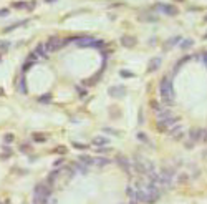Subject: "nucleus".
Listing matches in <instances>:
<instances>
[{"label": "nucleus", "instance_id": "nucleus-1", "mask_svg": "<svg viewBox=\"0 0 207 204\" xmlns=\"http://www.w3.org/2000/svg\"><path fill=\"white\" fill-rule=\"evenodd\" d=\"M159 91L162 96L164 106H172L174 105V90H172V80L171 76H164L159 83Z\"/></svg>", "mask_w": 207, "mask_h": 204}, {"label": "nucleus", "instance_id": "nucleus-2", "mask_svg": "<svg viewBox=\"0 0 207 204\" xmlns=\"http://www.w3.org/2000/svg\"><path fill=\"white\" fill-rule=\"evenodd\" d=\"M199 141H202V129H201V128L189 129V133H187V141H186V148H187V150H190V148H194V144H197Z\"/></svg>", "mask_w": 207, "mask_h": 204}, {"label": "nucleus", "instance_id": "nucleus-3", "mask_svg": "<svg viewBox=\"0 0 207 204\" xmlns=\"http://www.w3.org/2000/svg\"><path fill=\"white\" fill-rule=\"evenodd\" d=\"M174 176H176V169H172V168H164V169L159 173V184L171 187L172 183H174Z\"/></svg>", "mask_w": 207, "mask_h": 204}, {"label": "nucleus", "instance_id": "nucleus-4", "mask_svg": "<svg viewBox=\"0 0 207 204\" xmlns=\"http://www.w3.org/2000/svg\"><path fill=\"white\" fill-rule=\"evenodd\" d=\"M63 46V40L60 37H50L48 38V42L45 43V48H47V53H53V52H58L60 48Z\"/></svg>", "mask_w": 207, "mask_h": 204}, {"label": "nucleus", "instance_id": "nucleus-5", "mask_svg": "<svg viewBox=\"0 0 207 204\" xmlns=\"http://www.w3.org/2000/svg\"><path fill=\"white\" fill-rule=\"evenodd\" d=\"M114 161H116V164H118V166L121 168L124 173L131 174L133 164H131V161L128 159V156H124V154H116V156H114Z\"/></svg>", "mask_w": 207, "mask_h": 204}, {"label": "nucleus", "instance_id": "nucleus-6", "mask_svg": "<svg viewBox=\"0 0 207 204\" xmlns=\"http://www.w3.org/2000/svg\"><path fill=\"white\" fill-rule=\"evenodd\" d=\"M174 125H177V116H169V118H164V120H157V129L161 133L167 131L169 128H172Z\"/></svg>", "mask_w": 207, "mask_h": 204}, {"label": "nucleus", "instance_id": "nucleus-7", "mask_svg": "<svg viewBox=\"0 0 207 204\" xmlns=\"http://www.w3.org/2000/svg\"><path fill=\"white\" fill-rule=\"evenodd\" d=\"M35 196H42V197H50L51 196V186H48L47 181L45 183H38L33 189Z\"/></svg>", "mask_w": 207, "mask_h": 204}, {"label": "nucleus", "instance_id": "nucleus-8", "mask_svg": "<svg viewBox=\"0 0 207 204\" xmlns=\"http://www.w3.org/2000/svg\"><path fill=\"white\" fill-rule=\"evenodd\" d=\"M136 43H138V40H136V37H133V35H124V37H121V45L126 46V48H134Z\"/></svg>", "mask_w": 207, "mask_h": 204}, {"label": "nucleus", "instance_id": "nucleus-9", "mask_svg": "<svg viewBox=\"0 0 207 204\" xmlns=\"http://www.w3.org/2000/svg\"><path fill=\"white\" fill-rule=\"evenodd\" d=\"M157 9H161V12H164L166 15H177V10H176V7H172V5H166V4H157L156 5Z\"/></svg>", "mask_w": 207, "mask_h": 204}, {"label": "nucleus", "instance_id": "nucleus-10", "mask_svg": "<svg viewBox=\"0 0 207 204\" xmlns=\"http://www.w3.org/2000/svg\"><path fill=\"white\" fill-rule=\"evenodd\" d=\"M76 43L80 46H93L94 38L93 37H80V38H76Z\"/></svg>", "mask_w": 207, "mask_h": 204}, {"label": "nucleus", "instance_id": "nucleus-11", "mask_svg": "<svg viewBox=\"0 0 207 204\" xmlns=\"http://www.w3.org/2000/svg\"><path fill=\"white\" fill-rule=\"evenodd\" d=\"M110 95L114 96V98H123V96L126 95V90H124L123 86H114V88L110 90Z\"/></svg>", "mask_w": 207, "mask_h": 204}, {"label": "nucleus", "instance_id": "nucleus-12", "mask_svg": "<svg viewBox=\"0 0 207 204\" xmlns=\"http://www.w3.org/2000/svg\"><path fill=\"white\" fill-rule=\"evenodd\" d=\"M91 143H93L96 148H103V146H106L108 143H110V139L105 138V136H96V138H93V141H91Z\"/></svg>", "mask_w": 207, "mask_h": 204}, {"label": "nucleus", "instance_id": "nucleus-13", "mask_svg": "<svg viewBox=\"0 0 207 204\" xmlns=\"http://www.w3.org/2000/svg\"><path fill=\"white\" fill-rule=\"evenodd\" d=\"M190 46H194V40H190V38H184V40H181V43H179V48H181V50H189Z\"/></svg>", "mask_w": 207, "mask_h": 204}, {"label": "nucleus", "instance_id": "nucleus-14", "mask_svg": "<svg viewBox=\"0 0 207 204\" xmlns=\"http://www.w3.org/2000/svg\"><path fill=\"white\" fill-rule=\"evenodd\" d=\"M156 113H157V120H164V118L172 116V115H171V111L167 110V106H166V108H161L159 111H156Z\"/></svg>", "mask_w": 207, "mask_h": 204}, {"label": "nucleus", "instance_id": "nucleus-15", "mask_svg": "<svg viewBox=\"0 0 207 204\" xmlns=\"http://www.w3.org/2000/svg\"><path fill=\"white\" fill-rule=\"evenodd\" d=\"M80 163H83L85 166H91V164H94V159L91 158V156H86V154H81V156H80Z\"/></svg>", "mask_w": 207, "mask_h": 204}, {"label": "nucleus", "instance_id": "nucleus-16", "mask_svg": "<svg viewBox=\"0 0 207 204\" xmlns=\"http://www.w3.org/2000/svg\"><path fill=\"white\" fill-rule=\"evenodd\" d=\"M151 65H149L148 67V71H154V70H157V68H159V63H161V58H152L151 62Z\"/></svg>", "mask_w": 207, "mask_h": 204}, {"label": "nucleus", "instance_id": "nucleus-17", "mask_svg": "<svg viewBox=\"0 0 207 204\" xmlns=\"http://www.w3.org/2000/svg\"><path fill=\"white\" fill-rule=\"evenodd\" d=\"M110 163H111V161H110L108 158H96V159H94V164H96V166H100V168L108 166Z\"/></svg>", "mask_w": 207, "mask_h": 204}, {"label": "nucleus", "instance_id": "nucleus-18", "mask_svg": "<svg viewBox=\"0 0 207 204\" xmlns=\"http://www.w3.org/2000/svg\"><path fill=\"white\" fill-rule=\"evenodd\" d=\"M28 20H23V22H17V23H13V25H10V27H5L4 28V32L7 33V32H12V30H15V28H18V27H22V25H25Z\"/></svg>", "mask_w": 207, "mask_h": 204}, {"label": "nucleus", "instance_id": "nucleus-19", "mask_svg": "<svg viewBox=\"0 0 207 204\" xmlns=\"http://www.w3.org/2000/svg\"><path fill=\"white\" fill-rule=\"evenodd\" d=\"M35 53L38 55V57H47V48H45V45L43 43H40V45L37 46V50H35Z\"/></svg>", "mask_w": 207, "mask_h": 204}, {"label": "nucleus", "instance_id": "nucleus-20", "mask_svg": "<svg viewBox=\"0 0 207 204\" xmlns=\"http://www.w3.org/2000/svg\"><path fill=\"white\" fill-rule=\"evenodd\" d=\"M33 141L35 143H45L47 141V136H45V134H33Z\"/></svg>", "mask_w": 207, "mask_h": 204}, {"label": "nucleus", "instance_id": "nucleus-21", "mask_svg": "<svg viewBox=\"0 0 207 204\" xmlns=\"http://www.w3.org/2000/svg\"><path fill=\"white\" fill-rule=\"evenodd\" d=\"M126 194L129 196L131 199H136V189H134L133 186H128V187H126Z\"/></svg>", "mask_w": 207, "mask_h": 204}, {"label": "nucleus", "instance_id": "nucleus-22", "mask_svg": "<svg viewBox=\"0 0 207 204\" xmlns=\"http://www.w3.org/2000/svg\"><path fill=\"white\" fill-rule=\"evenodd\" d=\"M177 42H181V37H174L172 40H169V42L166 43V50H169L171 46H172L174 43H177Z\"/></svg>", "mask_w": 207, "mask_h": 204}, {"label": "nucleus", "instance_id": "nucleus-23", "mask_svg": "<svg viewBox=\"0 0 207 204\" xmlns=\"http://www.w3.org/2000/svg\"><path fill=\"white\" fill-rule=\"evenodd\" d=\"M38 101H40V103H48V101H51V95L50 93H47V95H43V96H40V98H38Z\"/></svg>", "mask_w": 207, "mask_h": 204}, {"label": "nucleus", "instance_id": "nucleus-24", "mask_svg": "<svg viewBox=\"0 0 207 204\" xmlns=\"http://www.w3.org/2000/svg\"><path fill=\"white\" fill-rule=\"evenodd\" d=\"M187 181H189V178H187V174H184V173L177 176V183H179V184H186Z\"/></svg>", "mask_w": 207, "mask_h": 204}, {"label": "nucleus", "instance_id": "nucleus-25", "mask_svg": "<svg viewBox=\"0 0 207 204\" xmlns=\"http://www.w3.org/2000/svg\"><path fill=\"white\" fill-rule=\"evenodd\" d=\"M12 7L13 9H28V4H25V2H15Z\"/></svg>", "mask_w": 207, "mask_h": 204}, {"label": "nucleus", "instance_id": "nucleus-26", "mask_svg": "<svg viewBox=\"0 0 207 204\" xmlns=\"http://www.w3.org/2000/svg\"><path fill=\"white\" fill-rule=\"evenodd\" d=\"M119 75H121L123 78H133V76H134V73H133V71H126V70H121V71H119Z\"/></svg>", "mask_w": 207, "mask_h": 204}, {"label": "nucleus", "instance_id": "nucleus-27", "mask_svg": "<svg viewBox=\"0 0 207 204\" xmlns=\"http://www.w3.org/2000/svg\"><path fill=\"white\" fill-rule=\"evenodd\" d=\"M20 91H22V93H27V83H25V76H22V80H20Z\"/></svg>", "mask_w": 207, "mask_h": 204}, {"label": "nucleus", "instance_id": "nucleus-28", "mask_svg": "<svg viewBox=\"0 0 207 204\" xmlns=\"http://www.w3.org/2000/svg\"><path fill=\"white\" fill-rule=\"evenodd\" d=\"M73 148H76V150H86L88 144H83V143H73Z\"/></svg>", "mask_w": 207, "mask_h": 204}, {"label": "nucleus", "instance_id": "nucleus-29", "mask_svg": "<svg viewBox=\"0 0 207 204\" xmlns=\"http://www.w3.org/2000/svg\"><path fill=\"white\" fill-rule=\"evenodd\" d=\"M138 139H139V141H144V143H149L148 136H146L144 133H138Z\"/></svg>", "mask_w": 207, "mask_h": 204}, {"label": "nucleus", "instance_id": "nucleus-30", "mask_svg": "<svg viewBox=\"0 0 207 204\" xmlns=\"http://www.w3.org/2000/svg\"><path fill=\"white\" fill-rule=\"evenodd\" d=\"M9 46H10L9 42H2V40H0V50H2V52H5L7 48H9Z\"/></svg>", "mask_w": 207, "mask_h": 204}, {"label": "nucleus", "instance_id": "nucleus-31", "mask_svg": "<svg viewBox=\"0 0 207 204\" xmlns=\"http://www.w3.org/2000/svg\"><path fill=\"white\" fill-rule=\"evenodd\" d=\"M151 108H152V110H156V111H159L161 106H159V103H157L156 100H152V101H151Z\"/></svg>", "mask_w": 207, "mask_h": 204}, {"label": "nucleus", "instance_id": "nucleus-32", "mask_svg": "<svg viewBox=\"0 0 207 204\" xmlns=\"http://www.w3.org/2000/svg\"><path fill=\"white\" fill-rule=\"evenodd\" d=\"M13 138H15V136H13L12 133H10V134H5V136H4V141H5V143H12Z\"/></svg>", "mask_w": 207, "mask_h": 204}, {"label": "nucleus", "instance_id": "nucleus-33", "mask_svg": "<svg viewBox=\"0 0 207 204\" xmlns=\"http://www.w3.org/2000/svg\"><path fill=\"white\" fill-rule=\"evenodd\" d=\"M30 150H32L30 144H20V151H23V153H28Z\"/></svg>", "mask_w": 207, "mask_h": 204}, {"label": "nucleus", "instance_id": "nucleus-34", "mask_svg": "<svg viewBox=\"0 0 207 204\" xmlns=\"http://www.w3.org/2000/svg\"><path fill=\"white\" fill-rule=\"evenodd\" d=\"M110 148H106V146H103V148H98V153H101V154H105V153H110Z\"/></svg>", "mask_w": 207, "mask_h": 204}, {"label": "nucleus", "instance_id": "nucleus-35", "mask_svg": "<svg viewBox=\"0 0 207 204\" xmlns=\"http://www.w3.org/2000/svg\"><path fill=\"white\" fill-rule=\"evenodd\" d=\"M202 141L207 144V129H202Z\"/></svg>", "mask_w": 207, "mask_h": 204}, {"label": "nucleus", "instance_id": "nucleus-36", "mask_svg": "<svg viewBox=\"0 0 207 204\" xmlns=\"http://www.w3.org/2000/svg\"><path fill=\"white\" fill-rule=\"evenodd\" d=\"M9 13V9H2L0 10V17H4V15H7Z\"/></svg>", "mask_w": 207, "mask_h": 204}, {"label": "nucleus", "instance_id": "nucleus-37", "mask_svg": "<svg viewBox=\"0 0 207 204\" xmlns=\"http://www.w3.org/2000/svg\"><path fill=\"white\" fill-rule=\"evenodd\" d=\"M63 161H65L63 158H58V159H56V161H55V166H60V164H61V163H63Z\"/></svg>", "mask_w": 207, "mask_h": 204}, {"label": "nucleus", "instance_id": "nucleus-38", "mask_svg": "<svg viewBox=\"0 0 207 204\" xmlns=\"http://www.w3.org/2000/svg\"><path fill=\"white\" fill-rule=\"evenodd\" d=\"M76 90H78V93H80V95H85V90H83V88H76Z\"/></svg>", "mask_w": 207, "mask_h": 204}, {"label": "nucleus", "instance_id": "nucleus-39", "mask_svg": "<svg viewBox=\"0 0 207 204\" xmlns=\"http://www.w3.org/2000/svg\"><path fill=\"white\" fill-rule=\"evenodd\" d=\"M202 58H204V65L207 67V53H204V57H202Z\"/></svg>", "mask_w": 207, "mask_h": 204}, {"label": "nucleus", "instance_id": "nucleus-40", "mask_svg": "<svg viewBox=\"0 0 207 204\" xmlns=\"http://www.w3.org/2000/svg\"><path fill=\"white\" fill-rule=\"evenodd\" d=\"M129 204H138V201H136V199H131V203H129Z\"/></svg>", "mask_w": 207, "mask_h": 204}, {"label": "nucleus", "instance_id": "nucleus-41", "mask_svg": "<svg viewBox=\"0 0 207 204\" xmlns=\"http://www.w3.org/2000/svg\"><path fill=\"white\" fill-rule=\"evenodd\" d=\"M204 40H207V32H206V35H204Z\"/></svg>", "mask_w": 207, "mask_h": 204}, {"label": "nucleus", "instance_id": "nucleus-42", "mask_svg": "<svg viewBox=\"0 0 207 204\" xmlns=\"http://www.w3.org/2000/svg\"><path fill=\"white\" fill-rule=\"evenodd\" d=\"M2 95H4V91H2V88H0V96H2Z\"/></svg>", "mask_w": 207, "mask_h": 204}, {"label": "nucleus", "instance_id": "nucleus-43", "mask_svg": "<svg viewBox=\"0 0 207 204\" xmlns=\"http://www.w3.org/2000/svg\"><path fill=\"white\" fill-rule=\"evenodd\" d=\"M45 2H47V4H48V2H55V0H45Z\"/></svg>", "mask_w": 207, "mask_h": 204}, {"label": "nucleus", "instance_id": "nucleus-44", "mask_svg": "<svg viewBox=\"0 0 207 204\" xmlns=\"http://www.w3.org/2000/svg\"><path fill=\"white\" fill-rule=\"evenodd\" d=\"M176 2H182V0H176Z\"/></svg>", "mask_w": 207, "mask_h": 204}]
</instances>
